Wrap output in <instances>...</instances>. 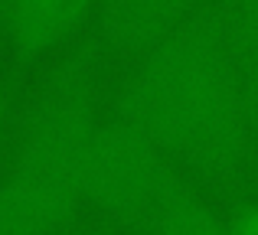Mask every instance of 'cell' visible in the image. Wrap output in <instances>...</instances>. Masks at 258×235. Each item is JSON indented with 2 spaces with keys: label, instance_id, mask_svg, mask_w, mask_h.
I'll use <instances>...</instances> for the list:
<instances>
[{
  "label": "cell",
  "instance_id": "obj_4",
  "mask_svg": "<svg viewBox=\"0 0 258 235\" xmlns=\"http://www.w3.org/2000/svg\"><path fill=\"white\" fill-rule=\"evenodd\" d=\"M88 23H95V0H7L0 46L20 65H36L76 46Z\"/></svg>",
  "mask_w": 258,
  "mask_h": 235
},
{
  "label": "cell",
  "instance_id": "obj_2",
  "mask_svg": "<svg viewBox=\"0 0 258 235\" xmlns=\"http://www.w3.org/2000/svg\"><path fill=\"white\" fill-rule=\"evenodd\" d=\"M101 62L95 36L52 59L46 79L23 105L10 137L7 173L82 212V173L101 124Z\"/></svg>",
  "mask_w": 258,
  "mask_h": 235
},
{
  "label": "cell",
  "instance_id": "obj_6",
  "mask_svg": "<svg viewBox=\"0 0 258 235\" xmlns=\"http://www.w3.org/2000/svg\"><path fill=\"white\" fill-rule=\"evenodd\" d=\"M79 212L23 180L0 173V235H66Z\"/></svg>",
  "mask_w": 258,
  "mask_h": 235
},
{
  "label": "cell",
  "instance_id": "obj_10",
  "mask_svg": "<svg viewBox=\"0 0 258 235\" xmlns=\"http://www.w3.org/2000/svg\"><path fill=\"white\" fill-rule=\"evenodd\" d=\"M66 235H124V232H118V229H111V225H72Z\"/></svg>",
  "mask_w": 258,
  "mask_h": 235
},
{
  "label": "cell",
  "instance_id": "obj_8",
  "mask_svg": "<svg viewBox=\"0 0 258 235\" xmlns=\"http://www.w3.org/2000/svg\"><path fill=\"white\" fill-rule=\"evenodd\" d=\"M213 7L229 36L258 124V0H216Z\"/></svg>",
  "mask_w": 258,
  "mask_h": 235
},
{
  "label": "cell",
  "instance_id": "obj_7",
  "mask_svg": "<svg viewBox=\"0 0 258 235\" xmlns=\"http://www.w3.org/2000/svg\"><path fill=\"white\" fill-rule=\"evenodd\" d=\"M141 235H229L222 212L203 199L200 186L180 180Z\"/></svg>",
  "mask_w": 258,
  "mask_h": 235
},
{
  "label": "cell",
  "instance_id": "obj_1",
  "mask_svg": "<svg viewBox=\"0 0 258 235\" xmlns=\"http://www.w3.org/2000/svg\"><path fill=\"white\" fill-rule=\"evenodd\" d=\"M111 115L141 131L193 186L239 199L258 164V124L213 4L127 62Z\"/></svg>",
  "mask_w": 258,
  "mask_h": 235
},
{
  "label": "cell",
  "instance_id": "obj_9",
  "mask_svg": "<svg viewBox=\"0 0 258 235\" xmlns=\"http://www.w3.org/2000/svg\"><path fill=\"white\" fill-rule=\"evenodd\" d=\"M229 235H258V199H235L229 212H222Z\"/></svg>",
  "mask_w": 258,
  "mask_h": 235
},
{
  "label": "cell",
  "instance_id": "obj_11",
  "mask_svg": "<svg viewBox=\"0 0 258 235\" xmlns=\"http://www.w3.org/2000/svg\"><path fill=\"white\" fill-rule=\"evenodd\" d=\"M4 4H7V0H0V23H4Z\"/></svg>",
  "mask_w": 258,
  "mask_h": 235
},
{
  "label": "cell",
  "instance_id": "obj_3",
  "mask_svg": "<svg viewBox=\"0 0 258 235\" xmlns=\"http://www.w3.org/2000/svg\"><path fill=\"white\" fill-rule=\"evenodd\" d=\"M186 180L160 147L121 118H105L82 173V209H95L111 229L141 235L173 186Z\"/></svg>",
  "mask_w": 258,
  "mask_h": 235
},
{
  "label": "cell",
  "instance_id": "obj_5",
  "mask_svg": "<svg viewBox=\"0 0 258 235\" xmlns=\"http://www.w3.org/2000/svg\"><path fill=\"white\" fill-rule=\"evenodd\" d=\"M200 7V0H95V39L108 56L131 62Z\"/></svg>",
  "mask_w": 258,
  "mask_h": 235
}]
</instances>
